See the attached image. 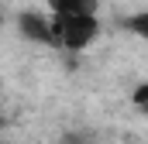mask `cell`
Listing matches in <instances>:
<instances>
[{"label": "cell", "instance_id": "obj_7", "mask_svg": "<svg viewBox=\"0 0 148 144\" xmlns=\"http://www.w3.org/2000/svg\"><path fill=\"white\" fill-rule=\"evenodd\" d=\"M3 127H7V120H3V117H0V134H3Z\"/></svg>", "mask_w": 148, "mask_h": 144}, {"label": "cell", "instance_id": "obj_4", "mask_svg": "<svg viewBox=\"0 0 148 144\" xmlns=\"http://www.w3.org/2000/svg\"><path fill=\"white\" fill-rule=\"evenodd\" d=\"M124 24H127V28H131L138 38H148V17H145V14H134V17H127Z\"/></svg>", "mask_w": 148, "mask_h": 144}, {"label": "cell", "instance_id": "obj_2", "mask_svg": "<svg viewBox=\"0 0 148 144\" xmlns=\"http://www.w3.org/2000/svg\"><path fill=\"white\" fill-rule=\"evenodd\" d=\"M17 31L28 38V41H35V45H52V48H55L48 17H38V14H31V10H24V14H17Z\"/></svg>", "mask_w": 148, "mask_h": 144}, {"label": "cell", "instance_id": "obj_8", "mask_svg": "<svg viewBox=\"0 0 148 144\" xmlns=\"http://www.w3.org/2000/svg\"><path fill=\"white\" fill-rule=\"evenodd\" d=\"M0 86H3V82H0Z\"/></svg>", "mask_w": 148, "mask_h": 144}, {"label": "cell", "instance_id": "obj_6", "mask_svg": "<svg viewBox=\"0 0 148 144\" xmlns=\"http://www.w3.org/2000/svg\"><path fill=\"white\" fill-rule=\"evenodd\" d=\"M131 100H134V107H138V110L148 107V82H138V89H134V96H131Z\"/></svg>", "mask_w": 148, "mask_h": 144}, {"label": "cell", "instance_id": "obj_1", "mask_svg": "<svg viewBox=\"0 0 148 144\" xmlns=\"http://www.w3.org/2000/svg\"><path fill=\"white\" fill-rule=\"evenodd\" d=\"M48 24H52L55 48H66V52H83L93 38L100 35L97 14H52Z\"/></svg>", "mask_w": 148, "mask_h": 144}, {"label": "cell", "instance_id": "obj_3", "mask_svg": "<svg viewBox=\"0 0 148 144\" xmlns=\"http://www.w3.org/2000/svg\"><path fill=\"white\" fill-rule=\"evenodd\" d=\"M52 14H97L100 0H45Z\"/></svg>", "mask_w": 148, "mask_h": 144}, {"label": "cell", "instance_id": "obj_5", "mask_svg": "<svg viewBox=\"0 0 148 144\" xmlns=\"http://www.w3.org/2000/svg\"><path fill=\"white\" fill-rule=\"evenodd\" d=\"M62 144H93V134H86V130H69V134H62Z\"/></svg>", "mask_w": 148, "mask_h": 144}]
</instances>
